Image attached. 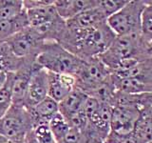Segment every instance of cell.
Masks as SVG:
<instances>
[{
    "mask_svg": "<svg viewBox=\"0 0 152 143\" xmlns=\"http://www.w3.org/2000/svg\"><path fill=\"white\" fill-rule=\"evenodd\" d=\"M115 37L116 35L106 21L87 30H71L66 28L57 43L80 59L87 60L103 55Z\"/></svg>",
    "mask_w": 152,
    "mask_h": 143,
    "instance_id": "cell-1",
    "label": "cell"
},
{
    "mask_svg": "<svg viewBox=\"0 0 152 143\" xmlns=\"http://www.w3.org/2000/svg\"><path fill=\"white\" fill-rule=\"evenodd\" d=\"M146 47L147 44L142 40L141 32L116 36L99 58L111 73L127 70L149 56L146 52Z\"/></svg>",
    "mask_w": 152,
    "mask_h": 143,
    "instance_id": "cell-2",
    "label": "cell"
},
{
    "mask_svg": "<svg viewBox=\"0 0 152 143\" xmlns=\"http://www.w3.org/2000/svg\"><path fill=\"white\" fill-rule=\"evenodd\" d=\"M82 62V59L55 41H45L35 58V63L47 72L73 76Z\"/></svg>",
    "mask_w": 152,
    "mask_h": 143,
    "instance_id": "cell-3",
    "label": "cell"
},
{
    "mask_svg": "<svg viewBox=\"0 0 152 143\" xmlns=\"http://www.w3.org/2000/svg\"><path fill=\"white\" fill-rule=\"evenodd\" d=\"M28 27L44 38L45 41L58 42L64 33L66 25L57 13L54 5L26 11Z\"/></svg>",
    "mask_w": 152,
    "mask_h": 143,
    "instance_id": "cell-4",
    "label": "cell"
},
{
    "mask_svg": "<svg viewBox=\"0 0 152 143\" xmlns=\"http://www.w3.org/2000/svg\"><path fill=\"white\" fill-rule=\"evenodd\" d=\"M145 5L142 0H128L120 11L107 19L108 27L116 36L141 32V16Z\"/></svg>",
    "mask_w": 152,
    "mask_h": 143,
    "instance_id": "cell-5",
    "label": "cell"
},
{
    "mask_svg": "<svg viewBox=\"0 0 152 143\" xmlns=\"http://www.w3.org/2000/svg\"><path fill=\"white\" fill-rule=\"evenodd\" d=\"M32 128L31 114L23 105L12 104L0 119V135L8 140H24Z\"/></svg>",
    "mask_w": 152,
    "mask_h": 143,
    "instance_id": "cell-6",
    "label": "cell"
},
{
    "mask_svg": "<svg viewBox=\"0 0 152 143\" xmlns=\"http://www.w3.org/2000/svg\"><path fill=\"white\" fill-rule=\"evenodd\" d=\"M111 71L99 57L83 60L74 74L75 88L81 90L87 95L98 88L110 77Z\"/></svg>",
    "mask_w": 152,
    "mask_h": 143,
    "instance_id": "cell-7",
    "label": "cell"
},
{
    "mask_svg": "<svg viewBox=\"0 0 152 143\" xmlns=\"http://www.w3.org/2000/svg\"><path fill=\"white\" fill-rule=\"evenodd\" d=\"M20 58L36 57L44 44V38L31 27H26L5 41Z\"/></svg>",
    "mask_w": 152,
    "mask_h": 143,
    "instance_id": "cell-8",
    "label": "cell"
},
{
    "mask_svg": "<svg viewBox=\"0 0 152 143\" xmlns=\"http://www.w3.org/2000/svg\"><path fill=\"white\" fill-rule=\"evenodd\" d=\"M48 89H49L48 72L37 65L31 74L25 98L23 101V106L27 109L34 107L35 105L48 97Z\"/></svg>",
    "mask_w": 152,
    "mask_h": 143,
    "instance_id": "cell-9",
    "label": "cell"
},
{
    "mask_svg": "<svg viewBox=\"0 0 152 143\" xmlns=\"http://www.w3.org/2000/svg\"><path fill=\"white\" fill-rule=\"evenodd\" d=\"M140 111L129 106L112 107L110 131L119 135H129L134 131Z\"/></svg>",
    "mask_w": 152,
    "mask_h": 143,
    "instance_id": "cell-10",
    "label": "cell"
},
{
    "mask_svg": "<svg viewBox=\"0 0 152 143\" xmlns=\"http://www.w3.org/2000/svg\"><path fill=\"white\" fill-rule=\"evenodd\" d=\"M36 57H28L25 63L14 73L12 86V104L23 105L31 74L36 68Z\"/></svg>",
    "mask_w": 152,
    "mask_h": 143,
    "instance_id": "cell-11",
    "label": "cell"
},
{
    "mask_svg": "<svg viewBox=\"0 0 152 143\" xmlns=\"http://www.w3.org/2000/svg\"><path fill=\"white\" fill-rule=\"evenodd\" d=\"M49 89L48 97L56 102H61L75 88V78L69 74H57L48 72Z\"/></svg>",
    "mask_w": 152,
    "mask_h": 143,
    "instance_id": "cell-12",
    "label": "cell"
},
{
    "mask_svg": "<svg viewBox=\"0 0 152 143\" xmlns=\"http://www.w3.org/2000/svg\"><path fill=\"white\" fill-rule=\"evenodd\" d=\"M107 21V17L95 6L93 9L81 13L66 21V28L71 30H87Z\"/></svg>",
    "mask_w": 152,
    "mask_h": 143,
    "instance_id": "cell-13",
    "label": "cell"
},
{
    "mask_svg": "<svg viewBox=\"0 0 152 143\" xmlns=\"http://www.w3.org/2000/svg\"><path fill=\"white\" fill-rule=\"evenodd\" d=\"M54 7L62 19L68 21L77 14L96 6V0H54Z\"/></svg>",
    "mask_w": 152,
    "mask_h": 143,
    "instance_id": "cell-14",
    "label": "cell"
},
{
    "mask_svg": "<svg viewBox=\"0 0 152 143\" xmlns=\"http://www.w3.org/2000/svg\"><path fill=\"white\" fill-rule=\"evenodd\" d=\"M28 110L32 118L33 126H35L38 123H49L50 119L59 113V104L50 97H47L34 107Z\"/></svg>",
    "mask_w": 152,
    "mask_h": 143,
    "instance_id": "cell-15",
    "label": "cell"
},
{
    "mask_svg": "<svg viewBox=\"0 0 152 143\" xmlns=\"http://www.w3.org/2000/svg\"><path fill=\"white\" fill-rule=\"evenodd\" d=\"M131 136L134 143H147L152 140V107L140 111L139 119Z\"/></svg>",
    "mask_w": 152,
    "mask_h": 143,
    "instance_id": "cell-16",
    "label": "cell"
},
{
    "mask_svg": "<svg viewBox=\"0 0 152 143\" xmlns=\"http://www.w3.org/2000/svg\"><path fill=\"white\" fill-rule=\"evenodd\" d=\"M88 97V95L81 90L74 88L61 102L58 103L59 113L65 117V119H68L83 109L84 103Z\"/></svg>",
    "mask_w": 152,
    "mask_h": 143,
    "instance_id": "cell-17",
    "label": "cell"
},
{
    "mask_svg": "<svg viewBox=\"0 0 152 143\" xmlns=\"http://www.w3.org/2000/svg\"><path fill=\"white\" fill-rule=\"evenodd\" d=\"M27 58L16 56L6 42H0V73H15L23 66Z\"/></svg>",
    "mask_w": 152,
    "mask_h": 143,
    "instance_id": "cell-18",
    "label": "cell"
},
{
    "mask_svg": "<svg viewBox=\"0 0 152 143\" xmlns=\"http://www.w3.org/2000/svg\"><path fill=\"white\" fill-rule=\"evenodd\" d=\"M28 26V21L25 10L15 17L0 21V42L6 41Z\"/></svg>",
    "mask_w": 152,
    "mask_h": 143,
    "instance_id": "cell-19",
    "label": "cell"
},
{
    "mask_svg": "<svg viewBox=\"0 0 152 143\" xmlns=\"http://www.w3.org/2000/svg\"><path fill=\"white\" fill-rule=\"evenodd\" d=\"M14 73H7L6 79L0 89V119L12 105V86Z\"/></svg>",
    "mask_w": 152,
    "mask_h": 143,
    "instance_id": "cell-20",
    "label": "cell"
},
{
    "mask_svg": "<svg viewBox=\"0 0 152 143\" xmlns=\"http://www.w3.org/2000/svg\"><path fill=\"white\" fill-rule=\"evenodd\" d=\"M23 11V0H0V21L15 17Z\"/></svg>",
    "mask_w": 152,
    "mask_h": 143,
    "instance_id": "cell-21",
    "label": "cell"
},
{
    "mask_svg": "<svg viewBox=\"0 0 152 143\" xmlns=\"http://www.w3.org/2000/svg\"><path fill=\"white\" fill-rule=\"evenodd\" d=\"M49 127L57 143H59L69 131V125L60 113L56 114L49 121Z\"/></svg>",
    "mask_w": 152,
    "mask_h": 143,
    "instance_id": "cell-22",
    "label": "cell"
},
{
    "mask_svg": "<svg viewBox=\"0 0 152 143\" xmlns=\"http://www.w3.org/2000/svg\"><path fill=\"white\" fill-rule=\"evenodd\" d=\"M141 16V35L146 44L152 42V6L145 2Z\"/></svg>",
    "mask_w": 152,
    "mask_h": 143,
    "instance_id": "cell-23",
    "label": "cell"
},
{
    "mask_svg": "<svg viewBox=\"0 0 152 143\" xmlns=\"http://www.w3.org/2000/svg\"><path fill=\"white\" fill-rule=\"evenodd\" d=\"M128 0H96V8L103 13L107 19L125 6Z\"/></svg>",
    "mask_w": 152,
    "mask_h": 143,
    "instance_id": "cell-24",
    "label": "cell"
},
{
    "mask_svg": "<svg viewBox=\"0 0 152 143\" xmlns=\"http://www.w3.org/2000/svg\"><path fill=\"white\" fill-rule=\"evenodd\" d=\"M59 143H88V138L83 132L70 128L66 136Z\"/></svg>",
    "mask_w": 152,
    "mask_h": 143,
    "instance_id": "cell-25",
    "label": "cell"
},
{
    "mask_svg": "<svg viewBox=\"0 0 152 143\" xmlns=\"http://www.w3.org/2000/svg\"><path fill=\"white\" fill-rule=\"evenodd\" d=\"M54 3V0H23V8L25 11L50 6Z\"/></svg>",
    "mask_w": 152,
    "mask_h": 143,
    "instance_id": "cell-26",
    "label": "cell"
},
{
    "mask_svg": "<svg viewBox=\"0 0 152 143\" xmlns=\"http://www.w3.org/2000/svg\"><path fill=\"white\" fill-rule=\"evenodd\" d=\"M25 143H39L35 138L34 135H33L32 130L27 133V136L25 137Z\"/></svg>",
    "mask_w": 152,
    "mask_h": 143,
    "instance_id": "cell-27",
    "label": "cell"
},
{
    "mask_svg": "<svg viewBox=\"0 0 152 143\" xmlns=\"http://www.w3.org/2000/svg\"><path fill=\"white\" fill-rule=\"evenodd\" d=\"M5 79H6V74H3V73H0V89L3 86L4 82H5Z\"/></svg>",
    "mask_w": 152,
    "mask_h": 143,
    "instance_id": "cell-28",
    "label": "cell"
},
{
    "mask_svg": "<svg viewBox=\"0 0 152 143\" xmlns=\"http://www.w3.org/2000/svg\"><path fill=\"white\" fill-rule=\"evenodd\" d=\"M146 52H147V55H148L149 56L152 57V42H150V43H148V44H147Z\"/></svg>",
    "mask_w": 152,
    "mask_h": 143,
    "instance_id": "cell-29",
    "label": "cell"
},
{
    "mask_svg": "<svg viewBox=\"0 0 152 143\" xmlns=\"http://www.w3.org/2000/svg\"><path fill=\"white\" fill-rule=\"evenodd\" d=\"M8 143H25V139L24 140H8Z\"/></svg>",
    "mask_w": 152,
    "mask_h": 143,
    "instance_id": "cell-30",
    "label": "cell"
},
{
    "mask_svg": "<svg viewBox=\"0 0 152 143\" xmlns=\"http://www.w3.org/2000/svg\"><path fill=\"white\" fill-rule=\"evenodd\" d=\"M0 143H8V139L0 135Z\"/></svg>",
    "mask_w": 152,
    "mask_h": 143,
    "instance_id": "cell-31",
    "label": "cell"
},
{
    "mask_svg": "<svg viewBox=\"0 0 152 143\" xmlns=\"http://www.w3.org/2000/svg\"><path fill=\"white\" fill-rule=\"evenodd\" d=\"M147 143H152V140H151V141H148V142H147Z\"/></svg>",
    "mask_w": 152,
    "mask_h": 143,
    "instance_id": "cell-32",
    "label": "cell"
}]
</instances>
